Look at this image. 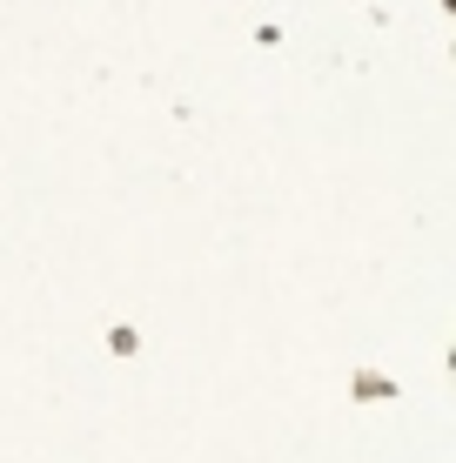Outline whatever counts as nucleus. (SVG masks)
I'll use <instances>...</instances> for the list:
<instances>
[]
</instances>
